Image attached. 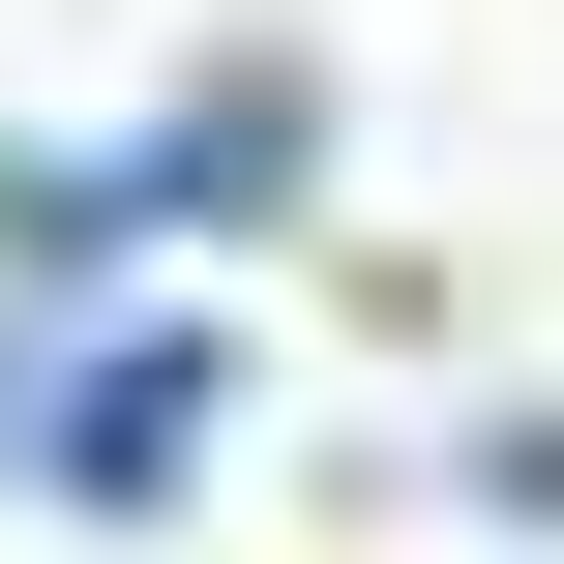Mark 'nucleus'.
Wrapping results in <instances>:
<instances>
[{
	"instance_id": "1",
	"label": "nucleus",
	"mask_w": 564,
	"mask_h": 564,
	"mask_svg": "<svg viewBox=\"0 0 564 564\" xmlns=\"http://www.w3.org/2000/svg\"><path fill=\"white\" fill-rule=\"evenodd\" d=\"M178 416H208V327H119V387H59L30 446L59 476H178Z\"/></svg>"
}]
</instances>
